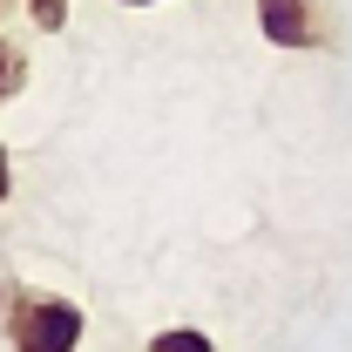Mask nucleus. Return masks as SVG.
Instances as JSON below:
<instances>
[{
	"label": "nucleus",
	"instance_id": "1",
	"mask_svg": "<svg viewBox=\"0 0 352 352\" xmlns=\"http://www.w3.org/2000/svg\"><path fill=\"white\" fill-rule=\"evenodd\" d=\"M88 318L61 292H28L7 318V352H82Z\"/></svg>",
	"mask_w": 352,
	"mask_h": 352
},
{
	"label": "nucleus",
	"instance_id": "2",
	"mask_svg": "<svg viewBox=\"0 0 352 352\" xmlns=\"http://www.w3.org/2000/svg\"><path fill=\"white\" fill-rule=\"evenodd\" d=\"M258 34L292 54H318L332 47V14L325 0H258Z\"/></svg>",
	"mask_w": 352,
	"mask_h": 352
},
{
	"label": "nucleus",
	"instance_id": "3",
	"mask_svg": "<svg viewBox=\"0 0 352 352\" xmlns=\"http://www.w3.org/2000/svg\"><path fill=\"white\" fill-rule=\"evenodd\" d=\"M21 88H28V47L0 34V102H14Z\"/></svg>",
	"mask_w": 352,
	"mask_h": 352
},
{
	"label": "nucleus",
	"instance_id": "4",
	"mask_svg": "<svg viewBox=\"0 0 352 352\" xmlns=\"http://www.w3.org/2000/svg\"><path fill=\"white\" fill-rule=\"evenodd\" d=\"M149 352H217L210 346V332H197V325H170V332H156Z\"/></svg>",
	"mask_w": 352,
	"mask_h": 352
},
{
	"label": "nucleus",
	"instance_id": "5",
	"mask_svg": "<svg viewBox=\"0 0 352 352\" xmlns=\"http://www.w3.org/2000/svg\"><path fill=\"white\" fill-rule=\"evenodd\" d=\"M28 21H34L41 34H61V28H68V0H28Z\"/></svg>",
	"mask_w": 352,
	"mask_h": 352
},
{
	"label": "nucleus",
	"instance_id": "6",
	"mask_svg": "<svg viewBox=\"0 0 352 352\" xmlns=\"http://www.w3.org/2000/svg\"><path fill=\"white\" fill-rule=\"evenodd\" d=\"M28 292H21V278H14V264L0 258V339H7V318H14V305H21Z\"/></svg>",
	"mask_w": 352,
	"mask_h": 352
},
{
	"label": "nucleus",
	"instance_id": "7",
	"mask_svg": "<svg viewBox=\"0 0 352 352\" xmlns=\"http://www.w3.org/2000/svg\"><path fill=\"white\" fill-rule=\"evenodd\" d=\"M7 197H14V156H7V142H0V210H7Z\"/></svg>",
	"mask_w": 352,
	"mask_h": 352
},
{
	"label": "nucleus",
	"instance_id": "8",
	"mask_svg": "<svg viewBox=\"0 0 352 352\" xmlns=\"http://www.w3.org/2000/svg\"><path fill=\"white\" fill-rule=\"evenodd\" d=\"M14 7H28V0H0V21H7V14H14Z\"/></svg>",
	"mask_w": 352,
	"mask_h": 352
},
{
	"label": "nucleus",
	"instance_id": "9",
	"mask_svg": "<svg viewBox=\"0 0 352 352\" xmlns=\"http://www.w3.org/2000/svg\"><path fill=\"white\" fill-rule=\"evenodd\" d=\"M122 7H163V0H122Z\"/></svg>",
	"mask_w": 352,
	"mask_h": 352
}]
</instances>
